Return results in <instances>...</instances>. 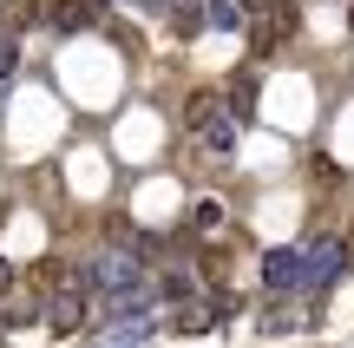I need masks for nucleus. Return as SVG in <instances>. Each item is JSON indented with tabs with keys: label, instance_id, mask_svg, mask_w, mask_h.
<instances>
[{
	"label": "nucleus",
	"instance_id": "7ed1b4c3",
	"mask_svg": "<svg viewBox=\"0 0 354 348\" xmlns=\"http://www.w3.org/2000/svg\"><path fill=\"white\" fill-rule=\"evenodd\" d=\"M86 270H79V276H66V283L59 289H53V296H46V329H53V336H79V329H86Z\"/></svg>",
	"mask_w": 354,
	"mask_h": 348
},
{
	"label": "nucleus",
	"instance_id": "6e6552de",
	"mask_svg": "<svg viewBox=\"0 0 354 348\" xmlns=\"http://www.w3.org/2000/svg\"><path fill=\"white\" fill-rule=\"evenodd\" d=\"M203 26H216V33H236V26H243L236 0H203Z\"/></svg>",
	"mask_w": 354,
	"mask_h": 348
},
{
	"label": "nucleus",
	"instance_id": "39448f33",
	"mask_svg": "<svg viewBox=\"0 0 354 348\" xmlns=\"http://www.w3.org/2000/svg\"><path fill=\"white\" fill-rule=\"evenodd\" d=\"M216 322H223V309H216V296L210 302H171V309H165V329H171V336H210V329Z\"/></svg>",
	"mask_w": 354,
	"mask_h": 348
},
{
	"label": "nucleus",
	"instance_id": "4468645a",
	"mask_svg": "<svg viewBox=\"0 0 354 348\" xmlns=\"http://www.w3.org/2000/svg\"><path fill=\"white\" fill-rule=\"evenodd\" d=\"M13 66H20V46H13V39H0V79H7Z\"/></svg>",
	"mask_w": 354,
	"mask_h": 348
},
{
	"label": "nucleus",
	"instance_id": "f03ea898",
	"mask_svg": "<svg viewBox=\"0 0 354 348\" xmlns=\"http://www.w3.org/2000/svg\"><path fill=\"white\" fill-rule=\"evenodd\" d=\"M243 7L256 13V20H250V39H256V53H276L282 39L295 33V20H302V13H295V0H243Z\"/></svg>",
	"mask_w": 354,
	"mask_h": 348
},
{
	"label": "nucleus",
	"instance_id": "f257e3e1",
	"mask_svg": "<svg viewBox=\"0 0 354 348\" xmlns=\"http://www.w3.org/2000/svg\"><path fill=\"white\" fill-rule=\"evenodd\" d=\"M86 283L99 289V296H125V289H145V283H158V276L145 270L138 250H105V257L86 270Z\"/></svg>",
	"mask_w": 354,
	"mask_h": 348
},
{
	"label": "nucleus",
	"instance_id": "f3484780",
	"mask_svg": "<svg viewBox=\"0 0 354 348\" xmlns=\"http://www.w3.org/2000/svg\"><path fill=\"white\" fill-rule=\"evenodd\" d=\"M348 26H354V20H348Z\"/></svg>",
	"mask_w": 354,
	"mask_h": 348
},
{
	"label": "nucleus",
	"instance_id": "20e7f679",
	"mask_svg": "<svg viewBox=\"0 0 354 348\" xmlns=\"http://www.w3.org/2000/svg\"><path fill=\"white\" fill-rule=\"evenodd\" d=\"M263 283H269V296L308 289V250H269L263 257Z\"/></svg>",
	"mask_w": 354,
	"mask_h": 348
},
{
	"label": "nucleus",
	"instance_id": "ddd939ff",
	"mask_svg": "<svg viewBox=\"0 0 354 348\" xmlns=\"http://www.w3.org/2000/svg\"><path fill=\"white\" fill-rule=\"evenodd\" d=\"M190 223H197L203 237H216V230H223V204H197V210H190Z\"/></svg>",
	"mask_w": 354,
	"mask_h": 348
},
{
	"label": "nucleus",
	"instance_id": "9d476101",
	"mask_svg": "<svg viewBox=\"0 0 354 348\" xmlns=\"http://www.w3.org/2000/svg\"><path fill=\"white\" fill-rule=\"evenodd\" d=\"M289 329H295V302H269V309H263V336H289Z\"/></svg>",
	"mask_w": 354,
	"mask_h": 348
},
{
	"label": "nucleus",
	"instance_id": "0eeeda50",
	"mask_svg": "<svg viewBox=\"0 0 354 348\" xmlns=\"http://www.w3.org/2000/svg\"><path fill=\"white\" fill-rule=\"evenodd\" d=\"M33 315H46V302H39V296H33V283L20 276V283L0 296V329H20V322H33Z\"/></svg>",
	"mask_w": 354,
	"mask_h": 348
},
{
	"label": "nucleus",
	"instance_id": "f8f14e48",
	"mask_svg": "<svg viewBox=\"0 0 354 348\" xmlns=\"http://www.w3.org/2000/svg\"><path fill=\"white\" fill-rule=\"evenodd\" d=\"M203 145H210V152H230V145H236V125H230V112L203 125Z\"/></svg>",
	"mask_w": 354,
	"mask_h": 348
},
{
	"label": "nucleus",
	"instance_id": "1a4fd4ad",
	"mask_svg": "<svg viewBox=\"0 0 354 348\" xmlns=\"http://www.w3.org/2000/svg\"><path fill=\"white\" fill-rule=\"evenodd\" d=\"M184 118H190V125H210V118H223V99H216V92H190V105H184Z\"/></svg>",
	"mask_w": 354,
	"mask_h": 348
},
{
	"label": "nucleus",
	"instance_id": "423d86ee",
	"mask_svg": "<svg viewBox=\"0 0 354 348\" xmlns=\"http://www.w3.org/2000/svg\"><path fill=\"white\" fill-rule=\"evenodd\" d=\"M105 0H39V20H53L59 33H86L92 20H99Z\"/></svg>",
	"mask_w": 354,
	"mask_h": 348
},
{
	"label": "nucleus",
	"instance_id": "2eb2a0df",
	"mask_svg": "<svg viewBox=\"0 0 354 348\" xmlns=\"http://www.w3.org/2000/svg\"><path fill=\"white\" fill-rule=\"evenodd\" d=\"M13 283H20V270H13V263H0V296H7Z\"/></svg>",
	"mask_w": 354,
	"mask_h": 348
},
{
	"label": "nucleus",
	"instance_id": "9b49d317",
	"mask_svg": "<svg viewBox=\"0 0 354 348\" xmlns=\"http://www.w3.org/2000/svg\"><path fill=\"white\" fill-rule=\"evenodd\" d=\"M230 105H236V118L256 112V73H236V86H230Z\"/></svg>",
	"mask_w": 354,
	"mask_h": 348
},
{
	"label": "nucleus",
	"instance_id": "dca6fc26",
	"mask_svg": "<svg viewBox=\"0 0 354 348\" xmlns=\"http://www.w3.org/2000/svg\"><path fill=\"white\" fill-rule=\"evenodd\" d=\"M348 270H354V257H348Z\"/></svg>",
	"mask_w": 354,
	"mask_h": 348
}]
</instances>
